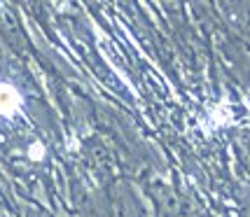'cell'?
<instances>
[{"instance_id": "6da1fadb", "label": "cell", "mask_w": 250, "mask_h": 217, "mask_svg": "<svg viewBox=\"0 0 250 217\" xmlns=\"http://www.w3.org/2000/svg\"><path fill=\"white\" fill-rule=\"evenodd\" d=\"M21 108V94L10 82H0V117H12Z\"/></svg>"}, {"instance_id": "7a4b0ae2", "label": "cell", "mask_w": 250, "mask_h": 217, "mask_svg": "<svg viewBox=\"0 0 250 217\" xmlns=\"http://www.w3.org/2000/svg\"><path fill=\"white\" fill-rule=\"evenodd\" d=\"M28 157H31L33 161H40L44 157V147H42V142H33L31 147H28Z\"/></svg>"}]
</instances>
